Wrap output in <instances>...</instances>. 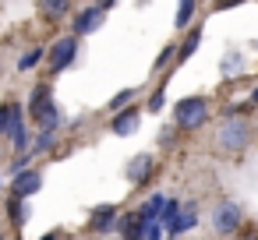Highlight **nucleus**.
<instances>
[{
    "instance_id": "16",
    "label": "nucleus",
    "mask_w": 258,
    "mask_h": 240,
    "mask_svg": "<svg viewBox=\"0 0 258 240\" xmlns=\"http://www.w3.org/2000/svg\"><path fill=\"white\" fill-rule=\"evenodd\" d=\"M43 57H46V50H43V46H36V50H29V53L18 60V67H22V71H29V67H36Z\"/></svg>"
},
{
    "instance_id": "25",
    "label": "nucleus",
    "mask_w": 258,
    "mask_h": 240,
    "mask_svg": "<svg viewBox=\"0 0 258 240\" xmlns=\"http://www.w3.org/2000/svg\"><path fill=\"white\" fill-rule=\"evenodd\" d=\"M43 240H57V233H46V236H43Z\"/></svg>"
},
{
    "instance_id": "15",
    "label": "nucleus",
    "mask_w": 258,
    "mask_h": 240,
    "mask_svg": "<svg viewBox=\"0 0 258 240\" xmlns=\"http://www.w3.org/2000/svg\"><path fill=\"white\" fill-rule=\"evenodd\" d=\"M180 212H184V205H180V201H166V205H163V215H159V226H170Z\"/></svg>"
},
{
    "instance_id": "23",
    "label": "nucleus",
    "mask_w": 258,
    "mask_h": 240,
    "mask_svg": "<svg viewBox=\"0 0 258 240\" xmlns=\"http://www.w3.org/2000/svg\"><path fill=\"white\" fill-rule=\"evenodd\" d=\"M127 99H131V89H124V92H120V96H113V103H110V106H113V110H117V113H120V106H124V103H127Z\"/></svg>"
},
{
    "instance_id": "9",
    "label": "nucleus",
    "mask_w": 258,
    "mask_h": 240,
    "mask_svg": "<svg viewBox=\"0 0 258 240\" xmlns=\"http://www.w3.org/2000/svg\"><path fill=\"white\" fill-rule=\"evenodd\" d=\"M138 120H142V113H138V110H120V113H117V117L110 120V131L124 138V134L138 131Z\"/></svg>"
},
{
    "instance_id": "4",
    "label": "nucleus",
    "mask_w": 258,
    "mask_h": 240,
    "mask_svg": "<svg viewBox=\"0 0 258 240\" xmlns=\"http://www.w3.org/2000/svg\"><path fill=\"white\" fill-rule=\"evenodd\" d=\"M240 219H244V212H240V205H233V201H219L216 212H212V226H216L219 236L237 233V229H240Z\"/></svg>"
},
{
    "instance_id": "2",
    "label": "nucleus",
    "mask_w": 258,
    "mask_h": 240,
    "mask_svg": "<svg viewBox=\"0 0 258 240\" xmlns=\"http://www.w3.org/2000/svg\"><path fill=\"white\" fill-rule=\"evenodd\" d=\"M173 120L180 131H198L209 120V99L205 96H187L173 106Z\"/></svg>"
},
{
    "instance_id": "18",
    "label": "nucleus",
    "mask_w": 258,
    "mask_h": 240,
    "mask_svg": "<svg viewBox=\"0 0 258 240\" xmlns=\"http://www.w3.org/2000/svg\"><path fill=\"white\" fill-rule=\"evenodd\" d=\"M46 15H68L71 11V4H68V0H43V4H39Z\"/></svg>"
},
{
    "instance_id": "17",
    "label": "nucleus",
    "mask_w": 258,
    "mask_h": 240,
    "mask_svg": "<svg viewBox=\"0 0 258 240\" xmlns=\"http://www.w3.org/2000/svg\"><path fill=\"white\" fill-rule=\"evenodd\" d=\"M53 141H57V134H53V131H39V141L32 145V152H29V155H39V152L53 148Z\"/></svg>"
},
{
    "instance_id": "5",
    "label": "nucleus",
    "mask_w": 258,
    "mask_h": 240,
    "mask_svg": "<svg viewBox=\"0 0 258 240\" xmlns=\"http://www.w3.org/2000/svg\"><path fill=\"white\" fill-rule=\"evenodd\" d=\"M39 187H43V177H39L36 170H18V173L11 177V187H8V194H11L15 201H25V198H32Z\"/></svg>"
},
{
    "instance_id": "22",
    "label": "nucleus",
    "mask_w": 258,
    "mask_h": 240,
    "mask_svg": "<svg viewBox=\"0 0 258 240\" xmlns=\"http://www.w3.org/2000/svg\"><path fill=\"white\" fill-rule=\"evenodd\" d=\"M159 233H163V226H159V222H149V226L142 229V240H159Z\"/></svg>"
},
{
    "instance_id": "26",
    "label": "nucleus",
    "mask_w": 258,
    "mask_h": 240,
    "mask_svg": "<svg viewBox=\"0 0 258 240\" xmlns=\"http://www.w3.org/2000/svg\"><path fill=\"white\" fill-rule=\"evenodd\" d=\"M251 103H258V89H254V92H251Z\"/></svg>"
},
{
    "instance_id": "20",
    "label": "nucleus",
    "mask_w": 258,
    "mask_h": 240,
    "mask_svg": "<svg viewBox=\"0 0 258 240\" xmlns=\"http://www.w3.org/2000/svg\"><path fill=\"white\" fill-rule=\"evenodd\" d=\"M198 39H202V32H191V36L184 39V46H180V60H187V57L198 50Z\"/></svg>"
},
{
    "instance_id": "7",
    "label": "nucleus",
    "mask_w": 258,
    "mask_h": 240,
    "mask_svg": "<svg viewBox=\"0 0 258 240\" xmlns=\"http://www.w3.org/2000/svg\"><path fill=\"white\" fill-rule=\"evenodd\" d=\"M110 11V4H99V8H85L78 18H75V39L78 36H89V32H96L99 25H103V15Z\"/></svg>"
},
{
    "instance_id": "3",
    "label": "nucleus",
    "mask_w": 258,
    "mask_h": 240,
    "mask_svg": "<svg viewBox=\"0 0 258 240\" xmlns=\"http://www.w3.org/2000/svg\"><path fill=\"white\" fill-rule=\"evenodd\" d=\"M29 113H32V120H36L43 131H53V127H57L60 113H57V106H53V99H50V85H39V89H32Z\"/></svg>"
},
{
    "instance_id": "11",
    "label": "nucleus",
    "mask_w": 258,
    "mask_h": 240,
    "mask_svg": "<svg viewBox=\"0 0 258 240\" xmlns=\"http://www.w3.org/2000/svg\"><path fill=\"white\" fill-rule=\"evenodd\" d=\"M117 226H120V240H142V229H145V222H142V215H138V212H127V215H120V219H117Z\"/></svg>"
},
{
    "instance_id": "10",
    "label": "nucleus",
    "mask_w": 258,
    "mask_h": 240,
    "mask_svg": "<svg viewBox=\"0 0 258 240\" xmlns=\"http://www.w3.org/2000/svg\"><path fill=\"white\" fill-rule=\"evenodd\" d=\"M124 173H127V180H131V184H142V180L152 173V155H149V152L135 155V159L127 163V170H124Z\"/></svg>"
},
{
    "instance_id": "8",
    "label": "nucleus",
    "mask_w": 258,
    "mask_h": 240,
    "mask_svg": "<svg viewBox=\"0 0 258 240\" xmlns=\"http://www.w3.org/2000/svg\"><path fill=\"white\" fill-rule=\"evenodd\" d=\"M18 131H25L22 127V106L18 103H4V106H0V138H15Z\"/></svg>"
},
{
    "instance_id": "27",
    "label": "nucleus",
    "mask_w": 258,
    "mask_h": 240,
    "mask_svg": "<svg viewBox=\"0 0 258 240\" xmlns=\"http://www.w3.org/2000/svg\"><path fill=\"white\" fill-rule=\"evenodd\" d=\"M0 240H4V233H0Z\"/></svg>"
},
{
    "instance_id": "1",
    "label": "nucleus",
    "mask_w": 258,
    "mask_h": 240,
    "mask_svg": "<svg viewBox=\"0 0 258 240\" xmlns=\"http://www.w3.org/2000/svg\"><path fill=\"white\" fill-rule=\"evenodd\" d=\"M251 145V124L244 113H223L219 124H216V148L223 155H240L244 148Z\"/></svg>"
},
{
    "instance_id": "19",
    "label": "nucleus",
    "mask_w": 258,
    "mask_h": 240,
    "mask_svg": "<svg viewBox=\"0 0 258 240\" xmlns=\"http://www.w3.org/2000/svg\"><path fill=\"white\" fill-rule=\"evenodd\" d=\"M191 15H195V4H191V0H184V4L177 8V18H173V22H177V29H184V25L191 22Z\"/></svg>"
},
{
    "instance_id": "21",
    "label": "nucleus",
    "mask_w": 258,
    "mask_h": 240,
    "mask_svg": "<svg viewBox=\"0 0 258 240\" xmlns=\"http://www.w3.org/2000/svg\"><path fill=\"white\" fill-rule=\"evenodd\" d=\"M8 208H11V219H15V226H22V222H25V208H22V201H15V198H11V205H8Z\"/></svg>"
},
{
    "instance_id": "6",
    "label": "nucleus",
    "mask_w": 258,
    "mask_h": 240,
    "mask_svg": "<svg viewBox=\"0 0 258 240\" xmlns=\"http://www.w3.org/2000/svg\"><path fill=\"white\" fill-rule=\"evenodd\" d=\"M75 53H78V39H75V36L57 39L53 50H50V67H53V71H64L68 64H75Z\"/></svg>"
},
{
    "instance_id": "14",
    "label": "nucleus",
    "mask_w": 258,
    "mask_h": 240,
    "mask_svg": "<svg viewBox=\"0 0 258 240\" xmlns=\"http://www.w3.org/2000/svg\"><path fill=\"white\" fill-rule=\"evenodd\" d=\"M195 222H198V215H195V205H187L170 226H166V233H173V236H180V233H187V229H195Z\"/></svg>"
},
{
    "instance_id": "13",
    "label": "nucleus",
    "mask_w": 258,
    "mask_h": 240,
    "mask_svg": "<svg viewBox=\"0 0 258 240\" xmlns=\"http://www.w3.org/2000/svg\"><path fill=\"white\" fill-rule=\"evenodd\" d=\"M163 205H166V198L163 194H152L142 208H138V215H142V222L149 226V222H159V215H163Z\"/></svg>"
},
{
    "instance_id": "24",
    "label": "nucleus",
    "mask_w": 258,
    "mask_h": 240,
    "mask_svg": "<svg viewBox=\"0 0 258 240\" xmlns=\"http://www.w3.org/2000/svg\"><path fill=\"white\" fill-rule=\"evenodd\" d=\"M237 240H258V233H244V236H237Z\"/></svg>"
},
{
    "instance_id": "12",
    "label": "nucleus",
    "mask_w": 258,
    "mask_h": 240,
    "mask_svg": "<svg viewBox=\"0 0 258 240\" xmlns=\"http://www.w3.org/2000/svg\"><path fill=\"white\" fill-rule=\"evenodd\" d=\"M113 226H117V208H113V205L92 208V229H96V233H106V229H113Z\"/></svg>"
}]
</instances>
